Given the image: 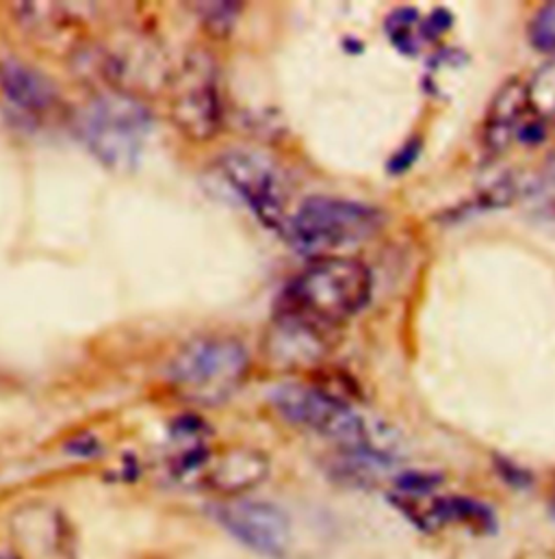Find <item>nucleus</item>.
<instances>
[{
	"mask_svg": "<svg viewBox=\"0 0 555 559\" xmlns=\"http://www.w3.org/2000/svg\"><path fill=\"white\" fill-rule=\"evenodd\" d=\"M374 293L371 270L352 257L315 259L288 280L274 304V323L334 341L339 330L367 308Z\"/></svg>",
	"mask_w": 555,
	"mask_h": 559,
	"instance_id": "f257e3e1",
	"label": "nucleus"
},
{
	"mask_svg": "<svg viewBox=\"0 0 555 559\" xmlns=\"http://www.w3.org/2000/svg\"><path fill=\"white\" fill-rule=\"evenodd\" d=\"M550 508H552V516H554L555 521V488L554 492H552V503H550Z\"/></svg>",
	"mask_w": 555,
	"mask_h": 559,
	"instance_id": "4be33fe9",
	"label": "nucleus"
},
{
	"mask_svg": "<svg viewBox=\"0 0 555 559\" xmlns=\"http://www.w3.org/2000/svg\"><path fill=\"white\" fill-rule=\"evenodd\" d=\"M453 26V13L445 7L434 9L418 26L421 41H436L440 35H445Z\"/></svg>",
	"mask_w": 555,
	"mask_h": 559,
	"instance_id": "a211bd4d",
	"label": "nucleus"
},
{
	"mask_svg": "<svg viewBox=\"0 0 555 559\" xmlns=\"http://www.w3.org/2000/svg\"><path fill=\"white\" fill-rule=\"evenodd\" d=\"M250 356L235 336H200L169 362L167 380L187 402L220 406L246 382Z\"/></svg>",
	"mask_w": 555,
	"mask_h": 559,
	"instance_id": "7ed1b4c3",
	"label": "nucleus"
},
{
	"mask_svg": "<svg viewBox=\"0 0 555 559\" xmlns=\"http://www.w3.org/2000/svg\"><path fill=\"white\" fill-rule=\"evenodd\" d=\"M418 26L421 17L413 7H400L393 13H389L385 22V33L391 39V44L406 57H415L418 52Z\"/></svg>",
	"mask_w": 555,
	"mask_h": 559,
	"instance_id": "ddd939ff",
	"label": "nucleus"
},
{
	"mask_svg": "<svg viewBox=\"0 0 555 559\" xmlns=\"http://www.w3.org/2000/svg\"><path fill=\"white\" fill-rule=\"evenodd\" d=\"M534 118L528 81L512 76L493 96L482 127V141L491 154L506 152L521 129Z\"/></svg>",
	"mask_w": 555,
	"mask_h": 559,
	"instance_id": "9d476101",
	"label": "nucleus"
},
{
	"mask_svg": "<svg viewBox=\"0 0 555 559\" xmlns=\"http://www.w3.org/2000/svg\"><path fill=\"white\" fill-rule=\"evenodd\" d=\"M172 120L191 141L213 140L224 120L215 70L209 59H189L172 94Z\"/></svg>",
	"mask_w": 555,
	"mask_h": 559,
	"instance_id": "39448f33",
	"label": "nucleus"
},
{
	"mask_svg": "<svg viewBox=\"0 0 555 559\" xmlns=\"http://www.w3.org/2000/svg\"><path fill=\"white\" fill-rule=\"evenodd\" d=\"M528 92L534 116L547 127L555 124V57L534 72L528 81Z\"/></svg>",
	"mask_w": 555,
	"mask_h": 559,
	"instance_id": "4468645a",
	"label": "nucleus"
},
{
	"mask_svg": "<svg viewBox=\"0 0 555 559\" xmlns=\"http://www.w3.org/2000/svg\"><path fill=\"white\" fill-rule=\"evenodd\" d=\"M0 87L17 109L31 116L48 114L57 100L50 81L13 57L0 61Z\"/></svg>",
	"mask_w": 555,
	"mask_h": 559,
	"instance_id": "f8f14e48",
	"label": "nucleus"
},
{
	"mask_svg": "<svg viewBox=\"0 0 555 559\" xmlns=\"http://www.w3.org/2000/svg\"><path fill=\"white\" fill-rule=\"evenodd\" d=\"M528 39L534 50L555 57V2L543 4L530 20Z\"/></svg>",
	"mask_w": 555,
	"mask_h": 559,
	"instance_id": "f3484780",
	"label": "nucleus"
},
{
	"mask_svg": "<svg viewBox=\"0 0 555 559\" xmlns=\"http://www.w3.org/2000/svg\"><path fill=\"white\" fill-rule=\"evenodd\" d=\"M81 138L92 154L116 171H129L152 131V114L127 94H103L87 105L79 124Z\"/></svg>",
	"mask_w": 555,
	"mask_h": 559,
	"instance_id": "20e7f679",
	"label": "nucleus"
},
{
	"mask_svg": "<svg viewBox=\"0 0 555 559\" xmlns=\"http://www.w3.org/2000/svg\"><path fill=\"white\" fill-rule=\"evenodd\" d=\"M380 226L382 213L365 202L312 195L286 217L282 230L295 252L315 261L371 239Z\"/></svg>",
	"mask_w": 555,
	"mask_h": 559,
	"instance_id": "f03ea898",
	"label": "nucleus"
},
{
	"mask_svg": "<svg viewBox=\"0 0 555 559\" xmlns=\"http://www.w3.org/2000/svg\"><path fill=\"white\" fill-rule=\"evenodd\" d=\"M547 124L541 120V118H532L523 129H521V133H519V138L517 141L521 143V145H528V147H536V145H541L543 141L547 140Z\"/></svg>",
	"mask_w": 555,
	"mask_h": 559,
	"instance_id": "aec40b11",
	"label": "nucleus"
},
{
	"mask_svg": "<svg viewBox=\"0 0 555 559\" xmlns=\"http://www.w3.org/2000/svg\"><path fill=\"white\" fill-rule=\"evenodd\" d=\"M528 198L536 204L539 211L555 215V150L543 160V167L528 185Z\"/></svg>",
	"mask_w": 555,
	"mask_h": 559,
	"instance_id": "dca6fc26",
	"label": "nucleus"
},
{
	"mask_svg": "<svg viewBox=\"0 0 555 559\" xmlns=\"http://www.w3.org/2000/svg\"><path fill=\"white\" fill-rule=\"evenodd\" d=\"M501 477H506L510 484H515L517 488H526V484H530V475L517 466H512L510 462L501 460V468H499Z\"/></svg>",
	"mask_w": 555,
	"mask_h": 559,
	"instance_id": "412c9836",
	"label": "nucleus"
},
{
	"mask_svg": "<svg viewBox=\"0 0 555 559\" xmlns=\"http://www.w3.org/2000/svg\"><path fill=\"white\" fill-rule=\"evenodd\" d=\"M398 508L418 525L421 530L436 532L447 525H462L475 534L495 532V514L493 510L469 497H391Z\"/></svg>",
	"mask_w": 555,
	"mask_h": 559,
	"instance_id": "6e6552de",
	"label": "nucleus"
},
{
	"mask_svg": "<svg viewBox=\"0 0 555 559\" xmlns=\"http://www.w3.org/2000/svg\"><path fill=\"white\" fill-rule=\"evenodd\" d=\"M217 519L231 536L261 556L284 558L291 551L293 523L276 503L235 499L220 508Z\"/></svg>",
	"mask_w": 555,
	"mask_h": 559,
	"instance_id": "423d86ee",
	"label": "nucleus"
},
{
	"mask_svg": "<svg viewBox=\"0 0 555 559\" xmlns=\"http://www.w3.org/2000/svg\"><path fill=\"white\" fill-rule=\"evenodd\" d=\"M200 15H202V26L213 35V37H224L233 31L239 13H241V2H202L198 4Z\"/></svg>",
	"mask_w": 555,
	"mask_h": 559,
	"instance_id": "2eb2a0df",
	"label": "nucleus"
},
{
	"mask_svg": "<svg viewBox=\"0 0 555 559\" xmlns=\"http://www.w3.org/2000/svg\"><path fill=\"white\" fill-rule=\"evenodd\" d=\"M17 559H74V540L66 519L50 508H28L13 523Z\"/></svg>",
	"mask_w": 555,
	"mask_h": 559,
	"instance_id": "1a4fd4ad",
	"label": "nucleus"
},
{
	"mask_svg": "<svg viewBox=\"0 0 555 559\" xmlns=\"http://www.w3.org/2000/svg\"><path fill=\"white\" fill-rule=\"evenodd\" d=\"M228 185L268 228H284V200L274 165L250 152H231L220 160Z\"/></svg>",
	"mask_w": 555,
	"mask_h": 559,
	"instance_id": "0eeeda50",
	"label": "nucleus"
},
{
	"mask_svg": "<svg viewBox=\"0 0 555 559\" xmlns=\"http://www.w3.org/2000/svg\"><path fill=\"white\" fill-rule=\"evenodd\" d=\"M0 559H17L13 554H0Z\"/></svg>",
	"mask_w": 555,
	"mask_h": 559,
	"instance_id": "5701e85b",
	"label": "nucleus"
},
{
	"mask_svg": "<svg viewBox=\"0 0 555 559\" xmlns=\"http://www.w3.org/2000/svg\"><path fill=\"white\" fill-rule=\"evenodd\" d=\"M421 150H423V141L418 140V138L406 141V143L389 158V165H387L389 174H393V176L406 174V171L415 165L416 160H418Z\"/></svg>",
	"mask_w": 555,
	"mask_h": 559,
	"instance_id": "6ab92c4d",
	"label": "nucleus"
},
{
	"mask_svg": "<svg viewBox=\"0 0 555 559\" xmlns=\"http://www.w3.org/2000/svg\"><path fill=\"white\" fill-rule=\"evenodd\" d=\"M268 473L270 462L263 453L255 449H235L217 457L211 455L198 481L222 495H239L261 484Z\"/></svg>",
	"mask_w": 555,
	"mask_h": 559,
	"instance_id": "9b49d317",
	"label": "nucleus"
}]
</instances>
